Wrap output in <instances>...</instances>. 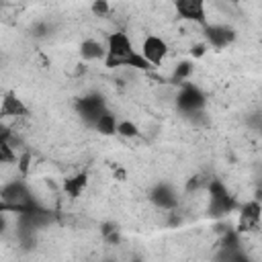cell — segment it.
Here are the masks:
<instances>
[{"label": "cell", "mask_w": 262, "mask_h": 262, "mask_svg": "<svg viewBox=\"0 0 262 262\" xmlns=\"http://www.w3.org/2000/svg\"><path fill=\"white\" fill-rule=\"evenodd\" d=\"M106 53H104V66L106 68H133V70H141V72H151L156 70V66H151L141 53L139 49H135L131 37L125 31H115L108 33L106 37Z\"/></svg>", "instance_id": "cell-1"}, {"label": "cell", "mask_w": 262, "mask_h": 262, "mask_svg": "<svg viewBox=\"0 0 262 262\" xmlns=\"http://www.w3.org/2000/svg\"><path fill=\"white\" fill-rule=\"evenodd\" d=\"M43 207L31 192L25 180H10L0 186V211L2 213H25Z\"/></svg>", "instance_id": "cell-2"}, {"label": "cell", "mask_w": 262, "mask_h": 262, "mask_svg": "<svg viewBox=\"0 0 262 262\" xmlns=\"http://www.w3.org/2000/svg\"><path fill=\"white\" fill-rule=\"evenodd\" d=\"M207 188H209V215L211 217H225L237 209L233 194L221 180H211Z\"/></svg>", "instance_id": "cell-3"}, {"label": "cell", "mask_w": 262, "mask_h": 262, "mask_svg": "<svg viewBox=\"0 0 262 262\" xmlns=\"http://www.w3.org/2000/svg\"><path fill=\"white\" fill-rule=\"evenodd\" d=\"M207 104V96L205 92L190 82H182L180 90L176 92V108L188 117L192 115H203V108Z\"/></svg>", "instance_id": "cell-4"}, {"label": "cell", "mask_w": 262, "mask_h": 262, "mask_svg": "<svg viewBox=\"0 0 262 262\" xmlns=\"http://www.w3.org/2000/svg\"><path fill=\"white\" fill-rule=\"evenodd\" d=\"M106 108H108V106H106V100H104V96L98 94V92L84 94V96H80V98L76 100V113H78V117L84 121V125H88V127H94L96 119H98Z\"/></svg>", "instance_id": "cell-5"}, {"label": "cell", "mask_w": 262, "mask_h": 262, "mask_svg": "<svg viewBox=\"0 0 262 262\" xmlns=\"http://www.w3.org/2000/svg\"><path fill=\"white\" fill-rule=\"evenodd\" d=\"M147 199H149V203H151L154 207H158V209H162V211H174V209L178 207V203H180V194H178V190L174 188V184L164 182V180L156 182V184L149 188Z\"/></svg>", "instance_id": "cell-6"}, {"label": "cell", "mask_w": 262, "mask_h": 262, "mask_svg": "<svg viewBox=\"0 0 262 262\" xmlns=\"http://www.w3.org/2000/svg\"><path fill=\"white\" fill-rule=\"evenodd\" d=\"M174 12L178 18L205 27L207 18V0H174Z\"/></svg>", "instance_id": "cell-7"}, {"label": "cell", "mask_w": 262, "mask_h": 262, "mask_svg": "<svg viewBox=\"0 0 262 262\" xmlns=\"http://www.w3.org/2000/svg\"><path fill=\"white\" fill-rule=\"evenodd\" d=\"M203 35H205L207 47H215V49H225L237 37L235 29H231L229 25H219V23H207L203 27Z\"/></svg>", "instance_id": "cell-8"}, {"label": "cell", "mask_w": 262, "mask_h": 262, "mask_svg": "<svg viewBox=\"0 0 262 262\" xmlns=\"http://www.w3.org/2000/svg\"><path fill=\"white\" fill-rule=\"evenodd\" d=\"M139 53L151 63V66H160L166 55H168V43L166 39H162L160 35H145L143 41H141V47H139Z\"/></svg>", "instance_id": "cell-9"}, {"label": "cell", "mask_w": 262, "mask_h": 262, "mask_svg": "<svg viewBox=\"0 0 262 262\" xmlns=\"http://www.w3.org/2000/svg\"><path fill=\"white\" fill-rule=\"evenodd\" d=\"M260 213H262V207L260 203L254 199V201H248L242 209H239V217H237V227L235 231L244 233V231H256L260 227Z\"/></svg>", "instance_id": "cell-10"}, {"label": "cell", "mask_w": 262, "mask_h": 262, "mask_svg": "<svg viewBox=\"0 0 262 262\" xmlns=\"http://www.w3.org/2000/svg\"><path fill=\"white\" fill-rule=\"evenodd\" d=\"M27 113H29V108L16 92L8 90L2 96V100H0V119L2 121L4 119H18V117H25Z\"/></svg>", "instance_id": "cell-11"}, {"label": "cell", "mask_w": 262, "mask_h": 262, "mask_svg": "<svg viewBox=\"0 0 262 262\" xmlns=\"http://www.w3.org/2000/svg\"><path fill=\"white\" fill-rule=\"evenodd\" d=\"M80 59L82 61H98V59H104V53H106V47L102 41L98 39H84L80 43Z\"/></svg>", "instance_id": "cell-12"}, {"label": "cell", "mask_w": 262, "mask_h": 262, "mask_svg": "<svg viewBox=\"0 0 262 262\" xmlns=\"http://www.w3.org/2000/svg\"><path fill=\"white\" fill-rule=\"evenodd\" d=\"M86 186H88V174H86V172H78V174L66 178L63 184H61L63 192H66L70 199H78V196L84 192Z\"/></svg>", "instance_id": "cell-13"}, {"label": "cell", "mask_w": 262, "mask_h": 262, "mask_svg": "<svg viewBox=\"0 0 262 262\" xmlns=\"http://www.w3.org/2000/svg\"><path fill=\"white\" fill-rule=\"evenodd\" d=\"M117 125H119V117L113 113V111H104L98 119H96V123H94V127L92 129H96L100 135H104V137H113V135H117Z\"/></svg>", "instance_id": "cell-14"}, {"label": "cell", "mask_w": 262, "mask_h": 262, "mask_svg": "<svg viewBox=\"0 0 262 262\" xmlns=\"http://www.w3.org/2000/svg\"><path fill=\"white\" fill-rule=\"evenodd\" d=\"M16 160H18L16 151L10 143V131L4 129V131H0V164H12Z\"/></svg>", "instance_id": "cell-15"}, {"label": "cell", "mask_w": 262, "mask_h": 262, "mask_svg": "<svg viewBox=\"0 0 262 262\" xmlns=\"http://www.w3.org/2000/svg\"><path fill=\"white\" fill-rule=\"evenodd\" d=\"M139 127L133 123V121H129V119H119V125H117V135L119 137H123V139H135V137H139Z\"/></svg>", "instance_id": "cell-16"}, {"label": "cell", "mask_w": 262, "mask_h": 262, "mask_svg": "<svg viewBox=\"0 0 262 262\" xmlns=\"http://www.w3.org/2000/svg\"><path fill=\"white\" fill-rule=\"evenodd\" d=\"M192 74V63L190 61H180L174 72H172V80L174 82H186V78Z\"/></svg>", "instance_id": "cell-17"}, {"label": "cell", "mask_w": 262, "mask_h": 262, "mask_svg": "<svg viewBox=\"0 0 262 262\" xmlns=\"http://www.w3.org/2000/svg\"><path fill=\"white\" fill-rule=\"evenodd\" d=\"M102 237L108 239V242H117L119 239V225L117 223H102V229H100Z\"/></svg>", "instance_id": "cell-18"}, {"label": "cell", "mask_w": 262, "mask_h": 262, "mask_svg": "<svg viewBox=\"0 0 262 262\" xmlns=\"http://www.w3.org/2000/svg\"><path fill=\"white\" fill-rule=\"evenodd\" d=\"M90 12L94 16H106L111 12V6H108V0H92L90 4Z\"/></svg>", "instance_id": "cell-19"}, {"label": "cell", "mask_w": 262, "mask_h": 262, "mask_svg": "<svg viewBox=\"0 0 262 262\" xmlns=\"http://www.w3.org/2000/svg\"><path fill=\"white\" fill-rule=\"evenodd\" d=\"M205 51H207V43H199V45L192 47V55H194V57H201Z\"/></svg>", "instance_id": "cell-20"}, {"label": "cell", "mask_w": 262, "mask_h": 262, "mask_svg": "<svg viewBox=\"0 0 262 262\" xmlns=\"http://www.w3.org/2000/svg\"><path fill=\"white\" fill-rule=\"evenodd\" d=\"M6 225H8V221H6V215H4L2 211H0V233H2L4 229H6Z\"/></svg>", "instance_id": "cell-21"}, {"label": "cell", "mask_w": 262, "mask_h": 262, "mask_svg": "<svg viewBox=\"0 0 262 262\" xmlns=\"http://www.w3.org/2000/svg\"><path fill=\"white\" fill-rule=\"evenodd\" d=\"M4 129H8V127H6V125H4V121L0 119V131H4Z\"/></svg>", "instance_id": "cell-22"}, {"label": "cell", "mask_w": 262, "mask_h": 262, "mask_svg": "<svg viewBox=\"0 0 262 262\" xmlns=\"http://www.w3.org/2000/svg\"><path fill=\"white\" fill-rule=\"evenodd\" d=\"M231 2H237V0H231Z\"/></svg>", "instance_id": "cell-23"}]
</instances>
